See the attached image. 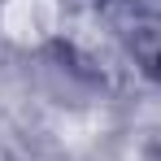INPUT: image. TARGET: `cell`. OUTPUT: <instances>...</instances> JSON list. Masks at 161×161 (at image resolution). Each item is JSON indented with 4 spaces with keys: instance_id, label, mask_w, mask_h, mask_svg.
I'll return each instance as SVG.
<instances>
[{
    "instance_id": "obj_1",
    "label": "cell",
    "mask_w": 161,
    "mask_h": 161,
    "mask_svg": "<svg viewBox=\"0 0 161 161\" xmlns=\"http://www.w3.org/2000/svg\"><path fill=\"white\" fill-rule=\"evenodd\" d=\"M53 0H9L4 4V31L13 35V39H39L44 31H53Z\"/></svg>"
}]
</instances>
